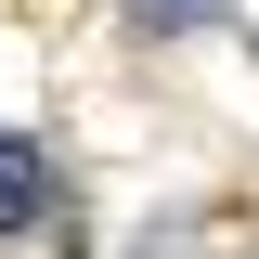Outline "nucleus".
Wrapping results in <instances>:
<instances>
[{
    "instance_id": "f257e3e1",
    "label": "nucleus",
    "mask_w": 259,
    "mask_h": 259,
    "mask_svg": "<svg viewBox=\"0 0 259 259\" xmlns=\"http://www.w3.org/2000/svg\"><path fill=\"white\" fill-rule=\"evenodd\" d=\"M39 207H52V182H39V156H26V143H0V233H26Z\"/></svg>"
},
{
    "instance_id": "f03ea898",
    "label": "nucleus",
    "mask_w": 259,
    "mask_h": 259,
    "mask_svg": "<svg viewBox=\"0 0 259 259\" xmlns=\"http://www.w3.org/2000/svg\"><path fill=\"white\" fill-rule=\"evenodd\" d=\"M143 13H156V26H207L221 0H143Z\"/></svg>"
}]
</instances>
